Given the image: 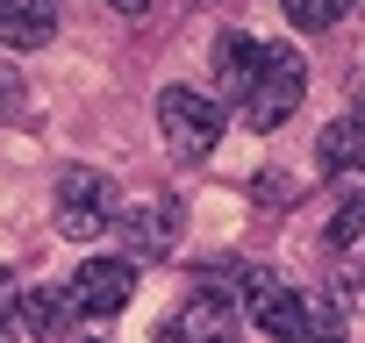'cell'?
Returning <instances> with one entry per match:
<instances>
[{
  "label": "cell",
  "instance_id": "1",
  "mask_svg": "<svg viewBox=\"0 0 365 343\" xmlns=\"http://www.w3.org/2000/svg\"><path fill=\"white\" fill-rule=\"evenodd\" d=\"M158 129H165V143H172V157L179 164H201L215 143H222V129H230V115L208 100V93H187V86H165L158 93Z\"/></svg>",
  "mask_w": 365,
  "mask_h": 343
},
{
  "label": "cell",
  "instance_id": "2",
  "mask_svg": "<svg viewBox=\"0 0 365 343\" xmlns=\"http://www.w3.org/2000/svg\"><path fill=\"white\" fill-rule=\"evenodd\" d=\"M115 215H122V194H115L108 172L101 164H65V179H58V229L93 243L101 229H115Z\"/></svg>",
  "mask_w": 365,
  "mask_h": 343
},
{
  "label": "cell",
  "instance_id": "3",
  "mask_svg": "<svg viewBox=\"0 0 365 343\" xmlns=\"http://www.w3.org/2000/svg\"><path fill=\"white\" fill-rule=\"evenodd\" d=\"M301 93H308L301 51H272V43H265V65H258V79H251V93H244L237 107H244L251 129H279V122L301 107Z\"/></svg>",
  "mask_w": 365,
  "mask_h": 343
},
{
  "label": "cell",
  "instance_id": "4",
  "mask_svg": "<svg viewBox=\"0 0 365 343\" xmlns=\"http://www.w3.org/2000/svg\"><path fill=\"white\" fill-rule=\"evenodd\" d=\"M129 293H136V265H129V258H86V265L65 279V307H72V322L122 315Z\"/></svg>",
  "mask_w": 365,
  "mask_h": 343
},
{
  "label": "cell",
  "instance_id": "5",
  "mask_svg": "<svg viewBox=\"0 0 365 343\" xmlns=\"http://www.w3.org/2000/svg\"><path fill=\"white\" fill-rule=\"evenodd\" d=\"M158 343H237V300L215 286H194L158 322Z\"/></svg>",
  "mask_w": 365,
  "mask_h": 343
},
{
  "label": "cell",
  "instance_id": "6",
  "mask_svg": "<svg viewBox=\"0 0 365 343\" xmlns=\"http://www.w3.org/2000/svg\"><path fill=\"white\" fill-rule=\"evenodd\" d=\"M301 307H308V293H301L294 279H272V272H251V279H244V315H251L265 336L294 343V329H301Z\"/></svg>",
  "mask_w": 365,
  "mask_h": 343
},
{
  "label": "cell",
  "instance_id": "7",
  "mask_svg": "<svg viewBox=\"0 0 365 343\" xmlns=\"http://www.w3.org/2000/svg\"><path fill=\"white\" fill-rule=\"evenodd\" d=\"M58 36V0H0V43L8 51H43Z\"/></svg>",
  "mask_w": 365,
  "mask_h": 343
},
{
  "label": "cell",
  "instance_id": "8",
  "mask_svg": "<svg viewBox=\"0 0 365 343\" xmlns=\"http://www.w3.org/2000/svg\"><path fill=\"white\" fill-rule=\"evenodd\" d=\"M315 157L336 172V179H358V186H365V115L329 122V129H322V143H315Z\"/></svg>",
  "mask_w": 365,
  "mask_h": 343
},
{
  "label": "cell",
  "instance_id": "9",
  "mask_svg": "<svg viewBox=\"0 0 365 343\" xmlns=\"http://www.w3.org/2000/svg\"><path fill=\"white\" fill-rule=\"evenodd\" d=\"M15 322H22L29 336H43V343H65V329H72L65 286H29V293H15Z\"/></svg>",
  "mask_w": 365,
  "mask_h": 343
},
{
  "label": "cell",
  "instance_id": "10",
  "mask_svg": "<svg viewBox=\"0 0 365 343\" xmlns=\"http://www.w3.org/2000/svg\"><path fill=\"white\" fill-rule=\"evenodd\" d=\"M258 65H265V43H258V36H222V43H215L222 100H244V93H251V79H258Z\"/></svg>",
  "mask_w": 365,
  "mask_h": 343
},
{
  "label": "cell",
  "instance_id": "11",
  "mask_svg": "<svg viewBox=\"0 0 365 343\" xmlns=\"http://www.w3.org/2000/svg\"><path fill=\"white\" fill-rule=\"evenodd\" d=\"M115 229L129 236V250H136V258L172 250V208H165V201H136L129 215H115Z\"/></svg>",
  "mask_w": 365,
  "mask_h": 343
},
{
  "label": "cell",
  "instance_id": "12",
  "mask_svg": "<svg viewBox=\"0 0 365 343\" xmlns=\"http://www.w3.org/2000/svg\"><path fill=\"white\" fill-rule=\"evenodd\" d=\"M294 343H344V315H336V300L308 293V307H301V329H294Z\"/></svg>",
  "mask_w": 365,
  "mask_h": 343
},
{
  "label": "cell",
  "instance_id": "13",
  "mask_svg": "<svg viewBox=\"0 0 365 343\" xmlns=\"http://www.w3.org/2000/svg\"><path fill=\"white\" fill-rule=\"evenodd\" d=\"M279 8H287L294 29H336L351 15V0H279Z\"/></svg>",
  "mask_w": 365,
  "mask_h": 343
},
{
  "label": "cell",
  "instance_id": "14",
  "mask_svg": "<svg viewBox=\"0 0 365 343\" xmlns=\"http://www.w3.org/2000/svg\"><path fill=\"white\" fill-rule=\"evenodd\" d=\"M15 293H22V286H15V272H8V265H0V329H8V322H15Z\"/></svg>",
  "mask_w": 365,
  "mask_h": 343
},
{
  "label": "cell",
  "instance_id": "15",
  "mask_svg": "<svg viewBox=\"0 0 365 343\" xmlns=\"http://www.w3.org/2000/svg\"><path fill=\"white\" fill-rule=\"evenodd\" d=\"M108 8H115V15H143V8H150V0H108Z\"/></svg>",
  "mask_w": 365,
  "mask_h": 343
},
{
  "label": "cell",
  "instance_id": "16",
  "mask_svg": "<svg viewBox=\"0 0 365 343\" xmlns=\"http://www.w3.org/2000/svg\"><path fill=\"white\" fill-rule=\"evenodd\" d=\"M358 93H365V72H358Z\"/></svg>",
  "mask_w": 365,
  "mask_h": 343
},
{
  "label": "cell",
  "instance_id": "17",
  "mask_svg": "<svg viewBox=\"0 0 365 343\" xmlns=\"http://www.w3.org/2000/svg\"><path fill=\"white\" fill-rule=\"evenodd\" d=\"M0 343H15V336H0Z\"/></svg>",
  "mask_w": 365,
  "mask_h": 343
},
{
  "label": "cell",
  "instance_id": "18",
  "mask_svg": "<svg viewBox=\"0 0 365 343\" xmlns=\"http://www.w3.org/2000/svg\"><path fill=\"white\" fill-rule=\"evenodd\" d=\"M86 343H93V336H86Z\"/></svg>",
  "mask_w": 365,
  "mask_h": 343
}]
</instances>
